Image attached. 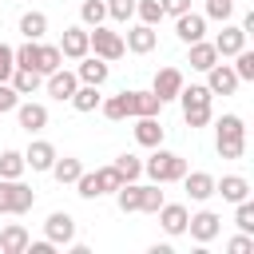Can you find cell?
Here are the masks:
<instances>
[{
	"mask_svg": "<svg viewBox=\"0 0 254 254\" xmlns=\"http://www.w3.org/2000/svg\"><path fill=\"white\" fill-rule=\"evenodd\" d=\"M79 20H83V28L103 24V20H107V4H103V0H83V4H79Z\"/></svg>",
	"mask_w": 254,
	"mask_h": 254,
	"instance_id": "cell-34",
	"label": "cell"
},
{
	"mask_svg": "<svg viewBox=\"0 0 254 254\" xmlns=\"http://www.w3.org/2000/svg\"><path fill=\"white\" fill-rule=\"evenodd\" d=\"M75 64H79V67H75V79H79V83H95V87H103L107 75H111V64L99 60V56H91V52H87L83 60H75Z\"/></svg>",
	"mask_w": 254,
	"mask_h": 254,
	"instance_id": "cell-12",
	"label": "cell"
},
{
	"mask_svg": "<svg viewBox=\"0 0 254 254\" xmlns=\"http://www.w3.org/2000/svg\"><path fill=\"white\" fill-rule=\"evenodd\" d=\"M163 123L159 115H135V143L139 147H163Z\"/></svg>",
	"mask_w": 254,
	"mask_h": 254,
	"instance_id": "cell-17",
	"label": "cell"
},
{
	"mask_svg": "<svg viewBox=\"0 0 254 254\" xmlns=\"http://www.w3.org/2000/svg\"><path fill=\"white\" fill-rule=\"evenodd\" d=\"M87 52H91V56H99V60H107V64L127 56V48H123V36H119V32H111V28H103V24L87 28Z\"/></svg>",
	"mask_w": 254,
	"mask_h": 254,
	"instance_id": "cell-4",
	"label": "cell"
},
{
	"mask_svg": "<svg viewBox=\"0 0 254 254\" xmlns=\"http://www.w3.org/2000/svg\"><path fill=\"white\" fill-rule=\"evenodd\" d=\"M206 75V87H210V95H234L238 91V75H234V67L230 64H214V67H206L202 71Z\"/></svg>",
	"mask_w": 254,
	"mask_h": 254,
	"instance_id": "cell-8",
	"label": "cell"
},
{
	"mask_svg": "<svg viewBox=\"0 0 254 254\" xmlns=\"http://www.w3.org/2000/svg\"><path fill=\"white\" fill-rule=\"evenodd\" d=\"M183 119H187L190 131H198V127H206L214 119V111H210V103H194V107H183Z\"/></svg>",
	"mask_w": 254,
	"mask_h": 254,
	"instance_id": "cell-36",
	"label": "cell"
},
{
	"mask_svg": "<svg viewBox=\"0 0 254 254\" xmlns=\"http://www.w3.org/2000/svg\"><path fill=\"white\" fill-rule=\"evenodd\" d=\"M12 71H16V56H12V48H8V44H0V83H8V79H12Z\"/></svg>",
	"mask_w": 254,
	"mask_h": 254,
	"instance_id": "cell-46",
	"label": "cell"
},
{
	"mask_svg": "<svg viewBox=\"0 0 254 254\" xmlns=\"http://www.w3.org/2000/svg\"><path fill=\"white\" fill-rule=\"evenodd\" d=\"M28 230L20 226V222H8L4 230H0V254H24L28 250Z\"/></svg>",
	"mask_w": 254,
	"mask_h": 254,
	"instance_id": "cell-23",
	"label": "cell"
},
{
	"mask_svg": "<svg viewBox=\"0 0 254 254\" xmlns=\"http://www.w3.org/2000/svg\"><path fill=\"white\" fill-rule=\"evenodd\" d=\"M79 115H91V111H99V103H103V95H99V87L95 83H79L75 91H71V99H67Z\"/></svg>",
	"mask_w": 254,
	"mask_h": 254,
	"instance_id": "cell-22",
	"label": "cell"
},
{
	"mask_svg": "<svg viewBox=\"0 0 254 254\" xmlns=\"http://www.w3.org/2000/svg\"><path fill=\"white\" fill-rule=\"evenodd\" d=\"M12 56H16V67H32L36 71V64H40V40H24L20 48H12Z\"/></svg>",
	"mask_w": 254,
	"mask_h": 254,
	"instance_id": "cell-33",
	"label": "cell"
},
{
	"mask_svg": "<svg viewBox=\"0 0 254 254\" xmlns=\"http://www.w3.org/2000/svg\"><path fill=\"white\" fill-rule=\"evenodd\" d=\"M99 111H103V119H111V123H119V119H131V107H127V91H119V95L103 99V103H99Z\"/></svg>",
	"mask_w": 254,
	"mask_h": 254,
	"instance_id": "cell-30",
	"label": "cell"
},
{
	"mask_svg": "<svg viewBox=\"0 0 254 254\" xmlns=\"http://www.w3.org/2000/svg\"><path fill=\"white\" fill-rule=\"evenodd\" d=\"M24 163H28L32 171H52V163H56V147H52L48 139H32L28 151H24Z\"/></svg>",
	"mask_w": 254,
	"mask_h": 254,
	"instance_id": "cell-19",
	"label": "cell"
},
{
	"mask_svg": "<svg viewBox=\"0 0 254 254\" xmlns=\"http://www.w3.org/2000/svg\"><path fill=\"white\" fill-rule=\"evenodd\" d=\"M135 16H139V24H159L163 20V4L159 0H135Z\"/></svg>",
	"mask_w": 254,
	"mask_h": 254,
	"instance_id": "cell-40",
	"label": "cell"
},
{
	"mask_svg": "<svg viewBox=\"0 0 254 254\" xmlns=\"http://www.w3.org/2000/svg\"><path fill=\"white\" fill-rule=\"evenodd\" d=\"M214 151H218V159H242L246 155V123H242V115H222L218 123H214Z\"/></svg>",
	"mask_w": 254,
	"mask_h": 254,
	"instance_id": "cell-1",
	"label": "cell"
},
{
	"mask_svg": "<svg viewBox=\"0 0 254 254\" xmlns=\"http://www.w3.org/2000/svg\"><path fill=\"white\" fill-rule=\"evenodd\" d=\"M139 198H143V187H139V183H123V187L115 190V206H119L123 214H139Z\"/></svg>",
	"mask_w": 254,
	"mask_h": 254,
	"instance_id": "cell-28",
	"label": "cell"
},
{
	"mask_svg": "<svg viewBox=\"0 0 254 254\" xmlns=\"http://www.w3.org/2000/svg\"><path fill=\"white\" fill-rule=\"evenodd\" d=\"M210 99H214V95H210V87H206V83H190V87L183 83V91H179V103H183V107H194V103H210Z\"/></svg>",
	"mask_w": 254,
	"mask_h": 254,
	"instance_id": "cell-35",
	"label": "cell"
},
{
	"mask_svg": "<svg viewBox=\"0 0 254 254\" xmlns=\"http://www.w3.org/2000/svg\"><path fill=\"white\" fill-rule=\"evenodd\" d=\"M155 44H159V36H155L151 24H131L127 36H123V48L131 56H147V52H155Z\"/></svg>",
	"mask_w": 254,
	"mask_h": 254,
	"instance_id": "cell-11",
	"label": "cell"
},
{
	"mask_svg": "<svg viewBox=\"0 0 254 254\" xmlns=\"http://www.w3.org/2000/svg\"><path fill=\"white\" fill-rule=\"evenodd\" d=\"M16 119H20V127H24L28 135H36V131L48 127V107L36 103V99H20V103H16Z\"/></svg>",
	"mask_w": 254,
	"mask_h": 254,
	"instance_id": "cell-13",
	"label": "cell"
},
{
	"mask_svg": "<svg viewBox=\"0 0 254 254\" xmlns=\"http://www.w3.org/2000/svg\"><path fill=\"white\" fill-rule=\"evenodd\" d=\"M36 206V190L20 179H0V214H28Z\"/></svg>",
	"mask_w": 254,
	"mask_h": 254,
	"instance_id": "cell-3",
	"label": "cell"
},
{
	"mask_svg": "<svg viewBox=\"0 0 254 254\" xmlns=\"http://www.w3.org/2000/svg\"><path fill=\"white\" fill-rule=\"evenodd\" d=\"M214 194H222V202H242V198H250V183L242 175H222V179H214Z\"/></svg>",
	"mask_w": 254,
	"mask_h": 254,
	"instance_id": "cell-20",
	"label": "cell"
},
{
	"mask_svg": "<svg viewBox=\"0 0 254 254\" xmlns=\"http://www.w3.org/2000/svg\"><path fill=\"white\" fill-rule=\"evenodd\" d=\"M28 171L24 151H0V179H20Z\"/></svg>",
	"mask_w": 254,
	"mask_h": 254,
	"instance_id": "cell-32",
	"label": "cell"
},
{
	"mask_svg": "<svg viewBox=\"0 0 254 254\" xmlns=\"http://www.w3.org/2000/svg\"><path fill=\"white\" fill-rule=\"evenodd\" d=\"M44 32H48V16H44V12L32 8V12L20 16V36H24V40H44Z\"/></svg>",
	"mask_w": 254,
	"mask_h": 254,
	"instance_id": "cell-27",
	"label": "cell"
},
{
	"mask_svg": "<svg viewBox=\"0 0 254 254\" xmlns=\"http://www.w3.org/2000/svg\"><path fill=\"white\" fill-rule=\"evenodd\" d=\"M60 52H64V60H83V56H87V28H83V24L64 28V36H60Z\"/></svg>",
	"mask_w": 254,
	"mask_h": 254,
	"instance_id": "cell-16",
	"label": "cell"
},
{
	"mask_svg": "<svg viewBox=\"0 0 254 254\" xmlns=\"http://www.w3.org/2000/svg\"><path fill=\"white\" fill-rule=\"evenodd\" d=\"M103 4H107V16L119 20V24H127L135 16V0H103Z\"/></svg>",
	"mask_w": 254,
	"mask_h": 254,
	"instance_id": "cell-44",
	"label": "cell"
},
{
	"mask_svg": "<svg viewBox=\"0 0 254 254\" xmlns=\"http://www.w3.org/2000/svg\"><path fill=\"white\" fill-rule=\"evenodd\" d=\"M8 83L16 87V95H36V91H40V83H44V75H40V71H32V67H16Z\"/></svg>",
	"mask_w": 254,
	"mask_h": 254,
	"instance_id": "cell-26",
	"label": "cell"
},
{
	"mask_svg": "<svg viewBox=\"0 0 254 254\" xmlns=\"http://www.w3.org/2000/svg\"><path fill=\"white\" fill-rule=\"evenodd\" d=\"M95 183H99V194H115V190L123 187V179H119V171H115L111 163L95 171Z\"/></svg>",
	"mask_w": 254,
	"mask_h": 254,
	"instance_id": "cell-38",
	"label": "cell"
},
{
	"mask_svg": "<svg viewBox=\"0 0 254 254\" xmlns=\"http://www.w3.org/2000/svg\"><path fill=\"white\" fill-rule=\"evenodd\" d=\"M56 67H64L60 44H40V64H36V71H40V75H52Z\"/></svg>",
	"mask_w": 254,
	"mask_h": 254,
	"instance_id": "cell-29",
	"label": "cell"
},
{
	"mask_svg": "<svg viewBox=\"0 0 254 254\" xmlns=\"http://www.w3.org/2000/svg\"><path fill=\"white\" fill-rule=\"evenodd\" d=\"M71 187H75V194H79V198H99V183H95V171H83V175H79Z\"/></svg>",
	"mask_w": 254,
	"mask_h": 254,
	"instance_id": "cell-42",
	"label": "cell"
},
{
	"mask_svg": "<svg viewBox=\"0 0 254 254\" xmlns=\"http://www.w3.org/2000/svg\"><path fill=\"white\" fill-rule=\"evenodd\" d=\"M52 250H56V242L40 238V242H28V250H24V254H52Z\"/></svg>",
	"mask_w": 254,
	"mask_h": 254,
	"instance_id": "cell-48",
	"label": "cell"
},
{
	"mask_svg": "<svg viewBox=\"0 0 254 254\" xmlns=\"http://www.w3.org/2000/svg\"><path fill=\"white\" fill-rule=\"evenodd\" d=\"M187 234H190L198 246H206V242H214V238L222 234V218H218L214 210H198V214L187 218Z\"/></svg>",
	"mask_w": 254,
	"mask_h": 254,
	"instance_id": "cell-5",
	"label": "cell"
},
{
	"mask_svg": "<svg viewBox=\"0 0 254 254\" xmlns=\"http://www.w3.org/2000/svg\"><path fill=\"white\" fill-rule=\"evenodd\" d=\"M202 16H206V20H222V24H226V20L234 16V0H206V12H202Z\"/></svg>",
	"mask_w": 254,
	"mask_h": 254,
	"instance_id": "cell-43",
	"label": "cell"
},
{
	"mask_svg": "<svg viewBox=\"0 0 254 254\" xmlns=\"http://www.w3.org/2000/svg\"><path fill=\"white\" fill-rule=\"evenodd\" d=\"M159 4H163V16H179L190 8V0H159Z\"/></svg>",
	"mask_w": 254,
	"mask_h": 254,
	"instance_id": "cell-47",
	"label": "cell"
},
{
	"mask_svg": "<svg viewBox=\"0 0 254 254\" xmlns=\"http://www.w3.org/2000/svg\"><path fill=\"white\" fill-rule=\"evenodd\" d=\"M44 238L56 242V246H71L75 242V218L67 210H52L48 222H44Z\"/></svg>",
	"mask_w": 254,
	"mask_h": 254,
	"instance_id": "cell-6",
	"label": "cell"
},
{
	"mask_svg": "<svg viewBox=\"0 0 254 254\" xmlns=\"http://www.w3.org/2000/svg\"><path fill=\"white\" fill-rule=\"evenodd\" d=\"M44 87H48V95H52V99L67 103V99H71V91L79 87V79H75V71H67V67H56L52 75H44Z\"/></svg>",
	"mask_w": 254,
	"mask_h": 254,
	"instance_id": "cell-15",
	"label": "cell"
},
{
	"mask_svg": "<svg viewBox=\"0 0 254 254\" xmlns=\"http://www.w3.org/2000/svg\"><path fill=\"white\" fill-rule=\"evenodd\" d=\"M127 107H131V119L135 115H159L163 111V99L155 91H127Z\"/></svg>",
	"mask_w": 254,
	"mask_h": 254,
	"instance_id": "cell-24",
	"label": "cell"
},
{
	"mask_svg": "<svg viewBox=\"0 0 254 254\" xmlns=\"http://www.w3.org/2000/svg\"><path fill=\"white\" fill-rule=\"evenodd\" d=\"M234 226H238L242 234H254V202H250V198L234 202Z\"/></svg>",
	"mask_w": 254,
	"mask_h": 254,
	"instance_id": "cell-39",
	"label": "cell"
},
{
	"mask_svg": "<svg viewBox=\"0 0 254 254\" xmlns=\"http://www.w3.org/2000/svg\"><path fill=\"white\" fill-rule=\"evenodd\" d=\"M179 183L187 187V194H190L194 202H206V198L214 194V175H210V171H187Z\"/></svg>",
	"mask_w": 254,
	"mask_h": 254,
	"instance_id": "cell-18",
	"label": "cell"
},
{
	"mask_svg": "<svg viewBox=\"0 0 254 254\" xmlns=\"http://www.w3.org/2000/svg\"><path fill=\"white\" fill-rule=\"evenodd\" d=\"M226 250H230V254H254V234H242V230H238V234L226 242Z\"/></svg>",
	"mask_w": 254,
	"mask_h": 254,
	"instance_id": "cell-45",
	"label": "cell"
},
{
	"mask_svg": "<svg viewBox=\"0 0 254 254\" xmlns=\"http://www.w3.org/2000/svg\"><path fill=\"white\" fill-rule=\"evenodd\" d=\"M79 175H83V163H79L75 155H64V159L56 155V163H52V179H56L60 187H71Z\"/></svg>",
	"mask_w": 254,
	"mask_h": 254,
	"instance_id": "cell-25",
	"label": "cell"
},
{
	"mask_svg": "<svg viewBox=\"0 0 254 254\" xmlns=\"http://www.w3.org/2000/svg\"><path fill=\"white\" fill-rule=\"evenodd\" d=\"M163 202H167V198H163L159 183H147V187H143V198H139V210H143V214H155Z\"/></svg>",
	"mask_w": 254,
	"mask_h": 254,
	"instance_id": "cell-41",
	"label": "cell"
},
{
	"mask_svg": "<svg viewBox=\"0 0 254 254\" xmlns=\"http://www.w3.org/2000/svg\"><path fill=\"white\" fill-rule=\"evenodd\" d=\"M210 44H214L218 60H230L234 52H242V48H246V32H242V24H230V20H226V24H222V32H218Z\"/></svg>",
	"mask_w": 254,
	"mask_h": 254,
	"instance_id": "cell-7",
	"label": "cell"
},
{
	"mask_svg": "<svg viewBox=\"0 0 254 254\" xmlns=\"http://www.w3.org/2000/svg\"><path fill=\"white\" fill-rule=\"evenodd\" d=\"M175 36H179L183 44L202 40V36H206V16H202V12H190V8L179 12V16H175Z\"/></svg>",
	"mask_w": 254,
	"mask_h": 254,
	"instance_id": "cell-10",
	"label": "cell"
},
{
	"mask_svg": "<svg viewBox=\"0 0 254 254\" xmlns=\"http://www.w3.org/2000/svg\"><path fill=\"white\" fill-rule=\"evenodd\" d=\"M234 75H238V83H246V79H254V52L250 48H242V52H234Z\"/></svg>",
	"mask_w": 254,
	"mask_h": 254,
	"instance_id": "cell-37",
	"label": "cell"
},
{
	"mask_svg": "<svg viewBox=\"0 0 254 254\" xmlns=\"http://www.w3.org/2000/svg\"><path fill=\"white\" fill-rule=\"evenodd\" d=\"M183 71L179 67H159L155 71V79H151V91L163 99V103H171V99H179V91H183Z\"/></svg>",
	"mask_w": 254,
	"mask_h": 254,
	"instance_id": "cell-9",
	"label": "cell"
},
{
	"mask_svg": "<svg viewBox=\"0 0 254 254\" xmlns=\"http://www.w3.org/2000/svg\"><path fill=\"white\" fill-rule=\"evenodd\" d=\"M159 226L171 234V238H179V234H187V218H190V210L183 206V202H163L159 210Z\"/></svg>",
	"mask_w": 254,
	"mask_h": 254,
	"instance_id": "cell-14",
	"label": "cell"
},
{
	"mask_svg": "<svg viewBox=\"0 0 254 254\" xmlns=\"http://www.w3.org/2000/svg\"><path fill=\"white\" fill-rule=\"evenodd\" d=\"M111 167L119 171V179H123V183H135V179L143 175V159H139V155H131V151H123Z\"/></svg>",
	"mask_w": 254,
	"mask_h": 254,
	"instance_id": "cell-31",
	"label": "cell"
},
{
	"mask_svg": "<svg viewBox=\"0 0 254 254\" xmlns=\"http://www.w3.org/2000/svg\"><path fill=\"white\" fill-rule=\"evenodd\" d=\"M143 175L151 183H179L187 175V159L175 155V151H163V147H151V159H143Z\"/></svg>",
	"mask_w": 254,
	"mask_h": 254,
	"instance_id": "cell-2",
	"label": "cell"
},
{
	"mask_svg": "<svg viewBox=\"0 0 254 254\" xmlns=\"http://www.w3.org/2000/svg\"><path fill=\"white\" fill-rule=\"evenodd\" d=\"M190 52H187V64L194 67V71H206V67H214L218 64V52H214V44L202 36V40H194V44H187Z\"/></svg>",
	"mask_w": 254,
	"mask_h": 254,
	"instance_id": "cell-21",
	"label": "cell"
}]
</instances>
